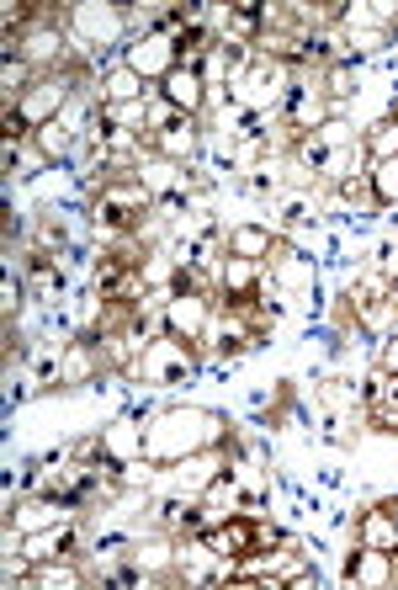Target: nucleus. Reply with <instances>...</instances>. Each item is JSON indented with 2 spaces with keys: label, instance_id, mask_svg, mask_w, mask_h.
Here are the masks:
<instances>
[{
  "label": "nucleus",
  "instance_id": "f257e3e1",
  "mask_svg": "<svg viewBox=\"0 0 398 590\" xmlns=\"http://www.w3.org/2000/svg\"><path fill=\"white\" fill-rule=\"evenodd\" d=\"M224 442V420L213 410H166L144 431V457L149 463H181L192 452H207Z\"/></svg>",
  "mask_w": 398,
  "mask_h": 590
},
{
  "label": "nucleus",
  "instance_id": "f03ea898",
  "mask_svg": "<svg viewBox=\"0 0 398 590\" xmlns=\"http://www.w3.org/2000/svg\"><path fill=\"white\" fill-rule=\"evenodd\" d=\"M155 208V192L144 186V181H101L96 203H91V213H96L101 229H112V235H123V229H144V213Z\"/></svg>",
  "mask_w": 398,
  "mask_h": 590
},
{
  "label": "nucleus",
  "instance_id": "7ed1b4c3",
  "mask_svg": "<svg viewBox=\"0 0 398 590\" xmlns=\"http://www.w3.org/2000/svg\"><path fill=\"white\" fill-rule=\"evenodd\" d=\"M197 367V351H192V341H181V336H160V341H149L144 347V356L133 362V373L144 383H181L186 373Z\"/></svg>",
  "mask_w": 398,
  "mask_h": 590
},
{
  "label": "nucleus",
  "instance_id": "20e7f679",
  "mask_svg": "<svg viewBox=\"0 0 398 590\" xmlns=\"http://www.w3.org/2000/svg\"><path fill=\"white\" fill-rule=\"evenodd\" d=\"M202 543L224 558V564H234V558H245V554H255V548H265V543H276V532H271V526H255V521H245V517H224L202 532Z\"/></svg>",
  "mask_w": 398,
  "mask_h": 590
},
{
  "label": "nucleus",
  "instance_id": "39448f33",
  "mask_svg": "<svg viewBox=\"0 0 398 590\" xmlns=\"http://www.w3.org/2000/svg\"><path fill=\"white\" fill-rule=\"evenodd\" d=\"M65 106H69V75H43L22 97L16 117H22V128H48L54 117H65Z\"/></svg>",
  "mask_w": 398,
  "mask_h": 590
},
{
  "label": "nucleus",
  "instance_id": "423d86ee",
  "mask_svg": "<svg viewBox=\"0 0 398 590\" xmlns=\"http://www.w3.org/2000/svg\"><path fill=\"white\" fill-rule=\"evenodd\" d=\"M128 70H138L144 80H166L170 70H181V48H175V33H144L128 43Z\"/></svg>",
  "mask_w": 398,
  "mask_h": 590
},
{
  "label": "nucleus",
  "instance_id": "0eeeda50",
  "mask_svg": "<svg viewBox=\"0 0 398 590\" xmlns=\"http://www.w3.org/2000/svg\"><path fill=\"white\" fill-rule=\"evenodd\" d=\"M166 336H181V341H202L207 336V325H213V304H207V293H166Z\"/></svg>",
  "mask_w": 398,
  "mask_h": 590
},
{
  "label": "nucleus",
  "instance_id": "6e6552de",
  "mask_svg": "<svg viewBox=\"0 0 398 590\" xmlns=\"http://www.w3.org/2000/svg\"><path fill=\"white\" fill-rule=\"evenodd\" d=\"M123 27H128V16L123 11H112V5H80L75 11V33H80V43H117L123 37Z\"/></svg>",
  "mask_w": 398,
  "mask_h": 590
},
{
  "label": "nucleus",
  "instance_id": "1a4fd4ad",
  "mask_svg": "<svg viewBox=\"0 0 398 590\" xmlns=\"http://www.w3.org/2000/svg\"><path fill=\"white\" fill-rule=\"evenodd\" d=\"M5 48H16V59H22V65L48 70V65H59V59H65V33H54V27H33L27 37H11Z\"/></svg>",
  "mask_w": 398,
  "mask_h": 590
},
{
  "label": "nucleus",
  "instance_id": "9d476101",
  "mask_svg": "<svg viewBox=\"0 0 398 590\" xmlns=\"http://www.w3.org/2000/svg\"><path fill=\"white\" fill-rule=\"evenodd\" d=\"M160 86H166V102L175 106V112H186V117H197L202 102H207V80H202V70H192V65L170 70Z\"/></svg>",
  "mask_w": 398,
  "mask_h": 590
},
{
  "label": "nucleus",
  "instance_id": "9b49d317",
  "mask_svg": "<svg viewBox=\"0 0 398 590\" xmlns=\"http://www.w3.org/2000/svg\"><path fill=\"white\" fill-rule=\"evenodd\" d=\"M224 293H229V304H255V287H261V261H245V256H229L224 261Z\"/></svg>",
  "mask_w": 398,
  "mask_h": 590
},
{
  "label": "nucleus",
  "instance_id": "f8f14e48",
  "mask_svg": "<svg viewBox=\"0 0 398 590\" xmlns=\"http://www.w3.org/2000/svg\"><path fill=\"white\" fill-rule=\"evenodd\" d=\"M345 580L351 586H394V554H383V548H362V554L351 558V569H345Z\"/></svg>",
  "mask_w": 398,
  "mask_h": 590
},
{
  "label": "nucleus",
  "instance_id": "ddd939ff",
  "mask_svg": "<svg viewBox=\"0 0 398 590\" xmlns=\"http://www.w3.org/2000/svg\"><path fill=\"white\" fill-rule=\"evenodd\" d=\"M149 144L166 155L170 166H175V160H192V155H197V117H175V123H170V128H160Z\"/></svg>",
  "mask_w": 398,
  "mask_h": 590
},
{
  "label": "nucleus",
  "instance_id": "4468645a",
  "mask_svg": "<svg viewBox=\"0 0 398 590\" xmlns=\"http://www.w3.org/2000/svg\"><path fill=\"white\" fill-rule=\"evenodd\" d=\"M69 548H75V521H59V526L27 532V558H33V564H48V558H69Z\"/></svg>",
  "mask_w": 398,
  "mask_h": 590
},
{
  "label": "nucleus",
  "instance_id": "2eb2a0df",
  "mask_svg": "<svg viewBox=\"0 0 398 590\" xmlns=\"http://www.w3.org/2000/svg\"><path fill=\"white\" fill-rule=\"evenodd\" d=\"M362 548H383V554H398V521H394V506H377L366 511L362 526H356Z\"/></svg>",
  "mask_w": 398,
  "mask_h": 590
},
{
  "label": "nucleus",
  "instance_id": "dca6fc26",
  "mask_svg": "<svg viewBox=\"0 0 398 590\" xmlns=\"http://www.w3.org/2000/svg\"><path fill=\"white\" fill-rule=\"evenodd\" d=\"M101 457L106 463H117V468H128L144 457V431H133V426H112V431H101Z\"/></svg>",
  "mask_w": 398,
  "mask_h": 590
},
{
  "label": "nucleus",
  "instance_id": "f3484780",
  "mask_svg": "<svg viewBox=\"0 0 398 590\" xmlns=\"http://www.w3.org/2000/svg\"><path fill=\"white\" fill-rule=\"evenodd\" d=\"M69 511H75V506H65L59 495H43V500H33V506H22V511H16V532H43V526H59V521H69Z\"/></svg>",
  "mask_w": 398,
  "mask_h": 590
},
{
  "label": "nucleus",
  "instance_id": "a211bd4d",
  "mask_svg": "<svg viewBox=\"0 0 398 590\" xmlns=\"http://www.w3.org/2000/svg\"><path fill=\"white\" fill-rule=\"evenodd\" d=\"M123 102H144V75L128 70V65H117L106 75V106H123Z\"/></svg>",
  "mask_w": 398,
  "mask_h": 590
},
{
  "label": "nucleus",
  "instance_id": "6ab92c4d",
  "mask_svg": "<svg viewBox=\"0 0 398 590\" xmlns=\"http://www.w3.org/2000/svg\"><path fill=\"white\" fill-rule=\"evenodd\" d=\"M366 175H372L377 203H383V208H398V155H388V160H372V166H366Z\"/></svg>",
  "mask_w": 398,
  "mask_h": 590
},
{
  "label": "nucleus",
  "instance_id": "aec40b11",
  "mask_svg": "<svg viewBox=\"0 0 398 590\" xmlns=\"http://www.w3.org/2000/svg\"><path fill=\"white\" fill-rule=\"evenodd\" d=\"M276 245H271V235L265 229H255V224H245V229H234L229 235V256H245V261H265Z\"/></svg>",
  "mask_w": 398,
  "mask_h": 590
},
{
  "label": "nucleus",
  "instance_id": "412c9836",
  "mask_svg": "<svg viewBox=\"0 0 398 590\" xmlns=\"http://www.w3.org/2000/svg\"><path fill=\"white\" fill-rule=\"evenodd\" d=\"M27 586H43V590L65 586V590H80V586H86V575H80L75 564H65V558H59V564H37L33 575H27Z\"/></svg>",
  "mask_w": 398,
  "mask_h": 590
},
{
  "label": "nucleus",
  "instance_id": "4be33fe9",
  "mask_svg": "<svg viewBox=\"0 0 398 590\" xmlns=\"http://www.w3.org/2000/svg\"><path fill=\"white\" fill-rule=\"evenodd\" d=\"M91 367H96V351L80 341V347H69L65 362H59V383H86L91 378Z\"/></svg>",
  "mask_w": 398,
  "mask_h": 590
},
{
  "label": "nucleus",
  "instance_id": "5701e85b",
  "mask_svg": "<svg viewBox=\"0 0 398 590\" xmlns=\"http://www.w3.org/2000/svg\"><path fill=\"white\" fill-rule=\"evenodd\" d=\"M37 144H43L48 160H59V155H69V144H75V128H65V123L54 117L48 128H37Z\"/></svg>",
  "mask_w": 398,
  "mask_h": 590
},
{
  "label": "nucleus",
  "instance_id": "b1692460",
  "mask_svg": "<svg viewBox=\"0 0 398 590\" xmlns=\"http://www.w3.org/2000/svg\"><path fill=\"white\" fill-rule=\"evenodd\" d=\"M229 479H234V489H239V495H250V500H261L265 495V479H261V468H255V463H234Z\"/></svg>",
  "mask_w": 398,
  "mask_h": 590
},
{
  "label": "nucleus",
  "instance_id": "393cba45",
  "mask_svg": "<svg viewBox=\"0 0 398 590\" xmlns=\"http://www.w3.org/2000/svg\"><path fill=\"white\" fill-rule=\"evenodd\" d=\"M366 155H372V160H388V155H398V123H383V128L366 139Z\"/></svg>",
  "mask_w": 398,
  "mask_h": 590
},
{
  "label": "nucleus",
  "instance_id": "a878e982",
  "mask_svg": "<svg viewBox=\"0 0 398 590\" xmlns=\"http://www.w3.org/2000/svg\"><path fill=\"white\" fill-rule=\"evenodd\" d=\"M366 416L377 431H398V399H366Z\"/></svg>",
  "mask_w": 398,
  "mask_h": 590
},
{
  "label": "nucleus",
  "instance_id": "bb28decb",
  "mask_svg": "<svg viewBox=\"0 0 398 590\" xmlns=\"http://www.w3.org/2000/svg\"><path fill=\"white\" fill-rule=\"evenodd\" d=\"M325 91H330L334 102H345V97H351V70H345V65H334V70H330V86H325Z\"/></svg>",
  "mask_w": 398,
  "mask_h": 590
},
{
  "label": "nucleus",
  "instance_id": "cd10ccee",
  "mask_svg": "<svg viewBox=\"0 0 398 590\" xmlns=\"http://www.w3.org/2000/svg\"><path fill=\"white\" fill-rule=\"evenodd\" d=\"M383 373H394V378H398V336L383 347Z\"/></svg>",
  "mask_w": 398,
  "mask_h": 590
},
{
  "label": "nucleus",
  "instance_id": "c85d7f7f",
  "mask_svg": "<svg viewBox=\"0 0 398 590\" xmlns=\"http://www.w3.org/2000/svg\"><path fill=\"white\" fill-rule=\"evenodd\" d=\"M394 521H398V500H394Z\"/></svg>",
  "mask_w": 398,
  "mask_h": 590
}]
</instances>
